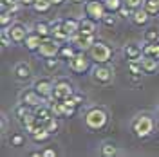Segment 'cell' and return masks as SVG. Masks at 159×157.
<instances>
[{
  "label": "cell",
  "mask_w": 159,
  "mask_h": 157,
  "mask_svg": "<svg viewBox=\"0 0 159 157\" xmlns=\"http://www.w3.org/2000/svg\"><path fill=\"white\" fill-rule=\"evenodd\" d=\"M130 130L138 139H148L156 132V121L150 114H138L130 123Z\"/></svg>",
  "instance_id": "cell-1"
},
{
  "label": "cell",
  "mask_w": 159,
  "mask_h": 157,
  "mask_svg": "<svg viewBox=\"0 0 159 157\" xmlns=\"http://www.w3.org/2000/svg\"><path fill=\"white\" fill-rule=\"evenodd\" d=\"M83 121H85V127L92 130V132H99L109 125V112L103 107H90L87 108L85 116H83Z\"/></svg>",
  "instance_id": "cell-2"
},
{
  "label": "cell",
  "mask_w": 159,
  "mask_h": 157,
  "mask_svg": "<svg viewBox=\"0 0 159 157\" xmlns=\"http://www.w3.org/2000/svg\"><path fill=\"white\" fill-rule=\"evenodd\" d=\"M89 56L90 60L94 61V65H99V63H110V60L114 58V51L110 47L107 42H103V40H96L94 43H92V47L89 51Z\"/></svg>",
  "instance_id": "cell-3"
},
{
  "label": "cell",
  "mask_w": 159,
  "mask_h": 157,
  "mask_svg": "<svg viewBox=\"0 0 159 157\" xmlns=\"http://www.w3.org/2000/svg\"><path fill=\"white\" fill-rule=\"evenodd\" d=\"M90 61H92V60H90L87 51H78L76 56L67 61V67H69V70L74 72V74H87L90 70Z\"/></svg>",
  "instance_id": "cell-4"
},
{
  "label": "cell",
  "mask_w": 159,
  "mask_h": 157,
  "mask_svg": "<svg viewBox=\"0 0 159 157\" xmlns=\"http://www.w3.org/2000/svg\"><path fill=\"white\" fill-rule=\"evenodd\" d=\"M90 78L98 85H110L114 79V70L109 67V63H99L90 69Z\"/></svg>",
  "instance_id": "cell-5"
},
{
  "label": "cell",
  "mask_w": 159,
  "mask_h": 157,
  "mask_svg": "<svg viewBox=\"0 0 159 157\" xmlns=\"http://www.w3.org/2000/svg\"><path fill=\"white\" fill-rule=\"evenodd\" d=\"M72 94H74V85H72V81L69 78L60 76V78L54 79V90H52V98L54 99L63 101V99L70 98Z\"/></svg>",
  "instance_id": "cell-6"
},
{
  "label": "cell",
  "mask_w": 159,
  "mask_h": 157,
  "mask_svg": "<svg viewBox=\"0 0 159 157\" xmlns=\"http://www.w3.org/2000/svg\"><path fill=\"white\" fill-rule=\"evenodd\" d=\"M83 11L89 18L96 20V22H101V18L107 15V7L103 0H87L83 4Z\"/></svg>",
  "instance_id": "cell-7"
},
{
  "label": "cell",
  "mask_w": 159,
  "mask_h": 157,
  "mask_svg": "<svg viewBox=\"0 0 159 157\" xmlns=\"http://www.w3.org/2000/svg\"><path fill=\"white\" fill-rule=\"evenodd\" d=\"M7 34H9L13 45H24V42L27 38V34H29V29L22 22H13L7 27Z\"/></svg>",
  "instance_id": "cell-8"
},
{
  "label": "cell",
  "mask_w": 159,
  "mask_h": 157,
  "mask_svg": "<svg viewBox=\"0 0 159 157\" xmlns=\"http://www.w3.org/2000/svg\"><path fill=\"white\" fill-rule=\"evenodd\" d=\"M58 49H60V42L49 36V38H43L42 40V45L38 49V54L40 58H56L58 56Z\"/></svg>",
  "instance_id": "cell-9"
},
{
  "label": "cell",
  "mask_w": 159,
  "mask_h": 157,
  "mask_svg": "<svg viewBox=\"0 0 159 157\" xmlns=\"http://www.w3.org/2000/svg\"><path fill=\"white\" fill-rule=\"evenodd\" d=\"M33 88L38 92L40 96H42V99L49 101V99L52 98V90H54V79H51V78H38V79H34Z\"/></svg>",
  "instance_id": "cell-10"
},
{
  "label": "cell",
  "mask_w": 159,
  "mask_h": 157,
  "mask_svg": "<svg viewBox=\"0 0 159 157\" xmlns=\"http://www.w3.org/2000/svg\"><path fill=\"white\" fill-rule=\"evenodd\" d=\"M20 103H24V105H27V107L33 110V108H36L38 105H42V103H47L45 99H42V96H40L38 92L34 90V88H25V90H22L20 92Z\"/></svg>",
  "instance_id": "cell-11"
},
{
  "label": "cell",
  "mask_w": 159,
  "mask_h": 157,
  "mask_svg": "<svg viewBox=\"0 0 159 157\" xmlns=\"http://www.w3.org/2000/svg\"><path fill=\"white\" fill-rule=\"evenodd\" d=\"M96 40H98V38H96V36H92V34H81V33H76V34H72V36L69 38V42L78 51H89Z\"/></svg>",
  "instance_id": "cell-12"
},
{
  "label": "cell",
  "mask_w": 159,
  "mask_h": 157,
  "mask_svg": "<svg viewBox=\"0 0 159 157\" xmlns=\"http://www.w3.org/2000/svg\"><path fill=\"white\" fill-rule=\"evenodd\" d=\"M51 36L56 42H60V43L69 42V34L63 29V20H52L51 22Z\"/></svg>",
  "instance_id": "cell-13"
},
{
  "label": "cell",
  "mask_w": 159,
  "mask_h": 157,
  "mask_svg": "<svg viewBox=\"0 0 159 157\" xmlns=\"http://www.w3.org/2000/svg\"><path fill=\"white\" fill-rule=\"evenodd\" d=\"M150 18H152V15H150L148 11L145 9V7H139V9H134L132 16H130V22L134 25H138V27H145V25L150 24Z\"/></svg>",
  "instance_id": "cell-14"
},
{
  "label": "cell",
  "mask_w": 159,
  "mask_h": 157,
  "mask_svg": "<svg viewBox=\"0 0 159 157\" xmlns=\"http://www.w3.org/2000/svg\"><path fill=\"white\" fill-rule=\"evenodd\" d=\"M13 74H15V78L18 79V81H27V79L33 78V69H31L29 63L20 61V63H16L13 67Z\"/></svg>",
  "instance_id": "cell-15"
},
{
  "label": "cell",
  "mask_w": 159,
  "mask_h": 157,
  "mask_svg": "<svg viewBox=\"0 0 159 157\" xmlns=\"http://www.w3.org/2000/svg\"><path fill=\"white\" fill-rule=\"evenodd\" d=\"M123 54L127 61H132V60H141L143 58V45H139L136 42H130L123 47Z\"/></svg>",
  "instance_id": "cell-16"
},
{
  "label": "cell",
  "mask_w": 159,
  "mask_h": 157,
  "mask_svg": "<svg viewBox=\"0 0 159 157\" xmlns=\"http://www.w3.org/2000/svg\"><path fill=\"white\" fill-rule=\"evenodd\" d=\"M96 31H98V22L96 20L89 18L87 15L83 18H80V33L81 34H92V36H96Z\"/></svg>",
  "instance_id": "cell-17"
},
{
  "label": "cell",
  "mask_w": 159,
  "mask_h": 157,
  "mask_svg": "<svg viewBox=\"0 0 159 157\" xmlns=\"http://www.w3.org/2000/svg\"><path fill=\"white\" fill-rule=\"evenodd\" d=\"M42 36H40L38 33H34V31H29V34H27V38L24 42V47L29 51V52H38L40 45H42Z\"/></svg>",
  "instance_id": "cell-18"
},
{
  "label": "cell",
  "mask_w": 159,
  "mask_h": 157,
  "mask_svg": "<svg viewBox=\"0 0 159 157\" xmlns=\"http://www.w3.org/2000/svg\"><path fill=\"white\" fill-rule=\"evenodd\" d=\"M76 52L78 49L70 43V42H63V43H60V49H58V58L63 60V61H69L76 56Z\"/></svg>",
  "instance_id": "cell-19"
},
{
  "label": "cell",
  "mask_w": 159,
  "mask_h": 157,
  "mask_svg": "<svg viewBox=\"0 0 159 157\" xmlns=\"http://www.w3.org/2000/svg\"><path fill=\"white\" fill-rule=\"evenodd\" d=\"M141 65H143L145 74H152V72L159 70V60L154 58V56H143L141 58Z\"/></svg>",
  "instance_id": "cell-20"
},
{
  "label": "cell",
  "mask_w": 159,
  "mask_h": 157,
  "mask_svg": "<svg viewBox=\"0 0 159 157\" xmlns=\"http://www.w3.org/2000/svg\"><path fill=\"white\" fill-rule=\"evenodd\" d=\"M33 112H34V116H36L43 125H45V121H47V119H51L52 116H54V114H52V110H51V107H49V105H45V103H42V105H38L36 108H33Z\"/></svg>",
  "instance_id": "cell-21"
},
{
  "label": "cell",
  "mask_w": 159,
  "mask_h": 157,
  "mask_svg": "<svg viewBox=\"0 0 159 157\" xmlns=\"http://www.w3.org/2000/svg\"><path fill=\"white\" fill-rule=\"evenodd\" d=\"M63 29H65V33L69 34V38H70L72 34L80 33V20L74 18V16H67V18H63Z\"/></svg>",
  "instance_id": "cell-22"
},
{
  "label": "cell",
  "mask_w": 159,
  "mask_h": 157,
  "mask_svg": "<svg viewBox=\"0 0 159 157\" xmlns=\"http://www.w3.org/2000/svg\"><path fill=\"white\" fill-rule=\"evenodd\" d=\"M51 136H52V134H51V132H49V130H47L45 127H40L38 130L34 132V134H31L29 137L33 139V143H36V145H42V143H47V141L51 139Z\"/></svg>",
  "instance_id": "cell-23"
},
{
  "label": "cell",
  "mask_w": 159,
  "mask_h": 157,
  "mask_svg": "<svg viewBox=\"0 0 159 157\" xmlns=\"http://www.w3.org/2000/svg\"><path fill=\"white\" fill-rule=\"evenodd\" d=\"M33 31H34V33H38L42 38H49V36H51V22L38 20V22H34Z\"/></svg>",
  "instance_id": "cell-24"
},
{
  "label": "cell",
  "mask_w": 159,
  "mask_h": 157,
  "mask_svg": "<svg viewBox=\"0 0 159 157\" xmlns=\"http://www.w3.org/2000/svg\"><path fill=\"white\" fill-rule=\"evenodd\" d=\"M99 154L103 157H114L118 155V146H116V143H112V141H105L101 146H99Z\"/></svg>",
  "instance_id": "cell-25"
},
{
  "label": "cell",
  "mask_w": 159,
  "mask_h": 157,
  "mask_svg": "<svg viewBox=\"0 0 159 157\" xmlns=\"http://www.w3.org/2000/svg\"><path fill=\"white\" fill-rule=\"evenodd\" d=\"M52 7V2L51 0H36L34 4H33V11L34 13H38V15H47Z\"/></svg>",
  "instance_id": "cell-26"
},
{
  "label": "cell",
  "mask_w": 159,
  "mask_h": 157,
  "mask_svg": "<svg viewBox=\"0 0 159 157\" xmlns=\"http://www.w3.org/2000/svg\"><path fill=\"white\" fill-rule=\"evenodd\" d=\"M25 145V134L24 132H15L9 136V146L11 148H20Z\"/></svg>",
  "instance_id": "cell-27"
},
{
  "label": "cell",
  "mask_w": 159,
  "mask_h": 157,
  "mask_svg": "<svg viewBox=\"0 0 159 157\" xmlns=\"http://www.w3.org/2000/svg\"><path fill=\"white\" fill-rule=\"evenodd\" d=\"M143 56H154V58L159 60V42L145 43L143 45Z\"/></svg>",
  "instance_id": "cell-28"
},
{
  "label": "cell",
  "mask_w": 159,
  "mask_h": 157,
  "mask_svg": "<svg viewBox=\"0 0 159 157\" xmlns=\"http://www.w3.org/2000/svg\"><path fill=\"white\" fill-rule=\"evenodd\" d=\"M127 67H129V72L134 74V76H143L145 70H143V65H141V60H132V61H127Z\"/></svg>",
  "instance_id": "cell-29"
},
{
  "label": "cell",
  "mask_w": 159,
  "mask_h": 157,
  "mask_svg": "<svg viewBox=\"0 0 159 157\" xmlns=\"http://www.w3.org/2000/svg\"><path fill=\"white\" fill-rule=\"evenodd\" d=\"M143 42L145 43H154V42H159V31L156 27H150L143 33Z\"/></svg>",
  "instance_id": "cell-30"
},
{
  "label": "cell",
  "mask_w": 159,
  "mask_h": 157,
  "mask_svg": "<svg viewBox=\"0 0 159 157\" xmlns=\"http://www.w3.org/2000/svg\"><path fill=\"white\" fill-rule=\"evenodd\" d=\"M29 112H31V108L27 107V105H24V103H18L16 107L13 108V114H15V118L18 119V121H22V119L25 118Z\"/></svg>",
  "instance_id": "cell-31"
},
{
  "label": "cell",
  "mask_w": 159,
  "mask_h": 157,
  "mask_svg": "<svg viewBox=\"0 0 159 157\" xmlns=\"http://www.w3.org/2000/svg\"><path fill=\"white\" fill-rule=\"evenodd\" d=\"M143 7L148 11L152 16H159V0H145Z\"/></svg>",
  "instance_id": "cell-32"
},
{
  "label": "cell",
  "mask_w": 159,
  "mask_h": 157,
  "mask_svg": "<svg viewBox=\"0 0 159 157\" xmlns=\"http://www.w3.org/2000/svg\"><path fill=\"white\" fill-rule=\"evenodd\" d=\"M43 127L47 128L52 136H54V134H58V130H60V118L52 116L51 119H47V121H45V125H43Z\"/></svg>",
  "instance_id": "cell-33"
},
{
  "label": "cell",
  "mask_w": 159,
  "mask_h": 157,
  "mask_svg": "<svg viewBox=\"0 0 159 157\" xmlns=\"http://www.w3.org/2000/svg\"><path fill=\"white\" fill-rule=\"evenodd\" d=\"M105 2V7L109 13H118L125 4H123V0H103Z\"/></svg>",
  "instance_id": "cell-34"
},
{
  "label": "cell",
  "mask_w": 159,
  "mask_h": 157,
  "mask_svg": "<svg viewBox=\"0 0 159 157\" xmlns=\"http://www.w3.org/2000/svg\"><path fill=\"white\" fill-rule=\"evenodd\" d=\"M11 24H13V13L11 11H2V15H0V27L2 29H7Z\"/></svg>",
  "instance_id": "cell-35"
},
{
  "label": "cell",
  "mask_w": 159,
  "mask_h": 157,
  "mask_svg": "<svg viewBox=\"0 0 159 157\" xmlns=\"http://www.w3.org/2000/svg\"><path fill=\"white\" fill-rule=\"evenodd\" d=\"M118 18H119L118 13H109V11H107V15L101 18V24H103L105 27H114L116 22H118Z\"/></svg>",
  "instance_id": "cell-36"
},
{
  "label": "cell",
  "mask_w": 159,
  "mask_h": 157,
  "mask_svg": "<svg viewBox=\"0 0 159 157\" xmlns=\"http://www.w3.org/2000/svg\"><path fill=\"white\" fill-rule=\"evenodd\" d=\"M60 65V58L56 56V58H43V69L49 70V72H52V70H56Z\"/></svg>",
  "instance_id": "cell-37"
},
{
  "label": "cell",
  "mask_w": 159,
  "mask_h": 157,
  "mask_svg": "<svg viewBox=\"0 0 159 157\" xmlns=\"http://www.w3.org/2000/svg\"><path fill=\"white\" fill-rule=\"evenodd\" d=\"M0 40H2V49H7V47H11V38L9 34H7V29H2V33H0Z\"/></svg>",
  "instance_id": "cell-38"
},
{
  "label": "cell",
  "mask_w": 159,
  "mask_h": 157,
  "mask_svg": "<svg viewBox=\"0 0 159 157\" xmlns=\"http://www.w3.org/2000/svg\"><path fill=\"white\" fill-rule=\"evenodd\" d=\"M123 4L130 7V9H139V7H143V4H145V0H123Z\"/></svg>",
  "instance_id": "cell-39"
},
{
  "label": "cell",
  "mask_w": 159,
  "mask_h": 157,
  "mask_svg": "<svg viewBox=\"0 0 159 157\" xmlns=\"http://www.w3.org/2000/svg\"><path fill=\"white\" fill-rule=\"evenodd\" d=\"M132 13L134 11L130 9V7H127V6H123L121 9L118 11V16L119 18H123V20H130V16H132Z\"/></svg>",
  "instance_id": "cell-40"
},
{
  "label": "cell",
  "mask_w": 159,
  "mask_h": 157,
  "mask_svg": "<svg viewBox=\"0 0 159 157\" xmlns=\"http://www.w3.org/2000/svg\"><path fill=\"white\" fill-rule=\"evenodd\" d=\"M72 98H74V101L78 103V107H81L83 103H85V94H81V92H78V90H74V94H72Z\"/></svg>",
  "instance_id": "cell-41"
},
{
  "label": "cell",
  "mask_w": 159,
  "mask_h": 157,
  "mask_svg": "<svg viewBox=\"0 0 159 157\" xmlns=\"http://www.w3.org/2000/svg\"><path fill=\"white\" fill-rule=\"evenodd\" d=\"M16 4H18V0H0V7H2V11L9 9L11 6H16Z\"/></svg>",
  "instance_id": "cell-42"
},
{
  "label": "cell",
  "mask_w": 159,
  "mask_h": 157,
  "mask_svg": "<svg viewBox=\"0 0 159 157\" xmlns=\"http://www.w3.org/2000/svg\"><path fill=\"white\" fill-rule=\"evenodd\" d=\"M42 157H56V150L54 148H45V150H42Z\"/></svg>",
  "instance_id": "cell-43"
},
{
  "label": "cell",
  "mask_w": 159,
  "mask_h": 157,
  "mask_svg": "<svg viewBox=\"0 0 159 157\" xmlns=\"http://www.w3.org/2000/svg\"><path fill=\"white\" fill-rule=\"evenodd\" d=\"M36 0H18V4L22 7H33V4H34Z\"/></svg>",
  "instance_id": "cell-44"
},
{
  "label": "cell",
  "mask_w": 159,
  "mask_h": 157,
  "mask_svg": "<svg viewBox=\"0 0 159 157\" xmlns=\"http://www.w3.org/2000/svg\"><path fill=\"white\" fill-rule=\"evenodd\" d=\"M2 134H6V132H7V116H6V114H2Z\"/></svg>",
  "instance_id": "cell-45"
},
{
  "label": "cell",
  "mask_w": 159,
  "mask_h": 157,
  "mask_svg": "<svg viewBox=\"0 0 159 157\" xmlns=\"http://www.w3.org/2000/svg\"><path fill=\"white\" fill-rule=\"evenodd\" d=\"M51 2H52V6L56 7V6H63V4H65L67 0H51Z\"/></svg>",
  "instance_id": "cell-46"
},
{
  "label": "cell",
  "mask_w": 159,
  "mask_h": 157,
  "mask_svg": "<svg viewBox=\"0 0 159 157\" xmlns=\"http://www.w3.org/2000/svg\"><path fill=\"white\" fill-rule=\"evenodd\" d=\"M70 2H72V4H85L87 0H70Z\"/></svg>",
  "instance_id": "cell-47"
},
{
  "label": "cell",
  "mask_w": 159,
  "mask_h": 157,
  "mask_svg": "<svg viewBox=\"0 0 159 157\" xmlns=\"http://www.w3.org/2000/svg\"><path fill=\"white\" fill-rule=\"evenodd\" d=\"M157 118H159V108H157Z\"/></svg>",
  "instance_id": "cell-48"
}]
</instances>
